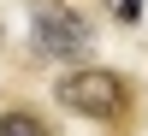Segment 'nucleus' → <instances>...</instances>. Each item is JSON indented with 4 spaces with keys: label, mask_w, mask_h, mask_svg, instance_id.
<instances>
[{
    "label": "nucleus",
    "mask_w": 148,
    "mask_h": 136,
    "mask_svg": "<svg viewBox=\"0 0 148 136\" xmlns=\"http://www.w3.org/2000/svg\"><path fill=\"white\" fill-rule=\"evenodd\" d=\"M0 136H47V124L30 107H18V113H0Z\"/></svg>",
    "instance_id": "3"
},
{
    "label": "nucleus",
    "mask_w": 148,
    "mask_h": 136,
    "mask_svg": "<svg viewBox=\"0 0 148 136\" xmlns=\"http://www.w3.org/2000/svg\"><path fill=\"white\" fill-rule=\"evenodd\" d=\"M30 42H36L42 59H83L89 42H95V30H89V18L71 12V6H42V12H36Z\"/></svg>",
    "instance_id": "2"
},
{
    "label": "nucleus",
    "mask_w": 148,
    "mask_h": 136,
    "mask_svg": "<svg viewBox=\"0 0 148 136\" xmlns=\"http://www.w3.org/2000/svg\"><path fill=\"white\" fill-rule=\"evenodd\" d=\"M53 95H59V107H65V113L101 118V124H113V118H125V107H130V83L119 77V71H101V65L65 71Z\"/></svg>",
    "instance_id": "1"
}]
</instances>
